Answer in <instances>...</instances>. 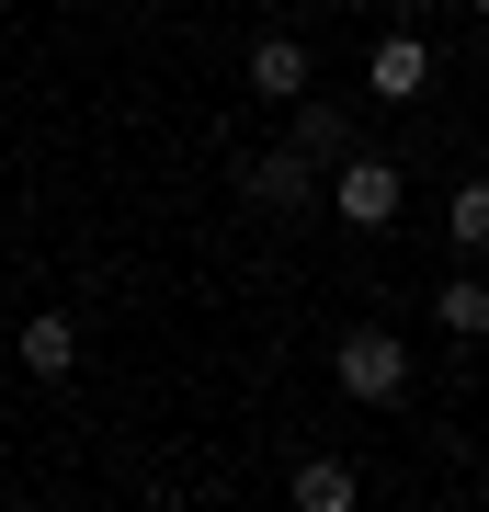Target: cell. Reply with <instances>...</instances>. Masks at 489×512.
I'll use <instances>...</instances> for the list:
<instances>
[{"mask_svg":"<svg viewBox=\"0 0 489 512\" xmlns=\"http://www.w3.org/2000/svg\"><path fill=\"white\" fill-rule=\"evenodd\" d=\"M319 205H342V217H353L364 239H376V228H399V205H410V183H399V160H376V148H364V160L342 148V160L319 171Z\"/></svg>","mask_w":489,"mask_h":512,"instance_id":"6da1fadb","label":"cell"},{"mask_svg":"<svg viewBox=\"0 0 489 512\" xmlns=\"http://www.w3.org/2000/svg\"><path fill=\"white\" fill-rule=\"evenodd\" d=\"M330 376H342V399L387 410V399H410V342H399V330H353V342L330 353Z\"/></svg>","mask_w":489,"mask_h":512,"instance_id":"7a4b0ae2","label":"cell"},{"mask_svg":"<svg viewBox=\"0 0 489 512\" xmlns=\"http://www.w3.org/2000/svg\"><path fill=\"white\" fill-rule=\"evenodd\" d=\"M239 194H251L262 217H308V205H319V160H308V148H285V137H273L262 160H239Z\"/></svg>","mask_w":489,"mask_h":512,"instance_id":"3957f363","label":"cell"},{"mask_svg":"<svg viewBox=\"0 0 489 512\" xmlns=\"http://www.w3.org/2000/svg\"><path fill=\"white\" fill-rule=\"evenodd\" d=\"M433 92V46L421 35H376L364 46V103H421Z\"/></svg>","mask_w":489,"mask_h":512,"instance_id":"277c9868","label":"cell"},{"mask_svg":"<svg viewBox=\"0 0 489 512\" xmlns=\"http://www.w3.org/2000/svg\"><path fill=\"white\" fill-rule=\"evenodd\" d=\"M285 114H296V137H285V148H308L319 171H330V160H342V148H353V103H330L319 80H308V92H296Z\"/></svg>","mask_w":489,"mask_h":512,"instance_id":"5b68a950","label":"cell"},{"mask_svg":"<svg viewBox=\"0 0 489 512\" xmlns=\"http://www.w3.org/2000/svg\"><path fill=\"white\" fill-rule=\"evenodd\" d=\"M308 80H319V69H308V46H296V35H262V46H251V92H262V103H296Z\"/></svg>","mask_w":489,"mask_h":512,"instance_id":"8992f818","label":"cell"},{"mask_svg":"<svg viewBox=\"0 0 489 512\" xmlns=\"http://www.w3.org/2000/svg\"><path fill=\"white\" fill-rule=\"evenodd\" d=\"M433 330H444V342H489V285L478 274H444L433 285Z\"/></svg>","mask_w":489,"mask_h":512,"instance_id":"52a82bcc","label":"cell"},{"mask_svg":"<svg viewBox=\"0 0 489 512\" xmlns=\"http://www.w3.org/2000/svg\"><path fill=\"white\" fill-rule=\"evenodd\" d=\"M12 353H23L35 376H69V365H80V330H69V319L46 308V319H23V330H12Z\"/></svg>","mask_w":489,"mask_h":512,"instance_id":"ba28073f","label":"cell"},{"mask_svg":"<svg viewBox=\"0 0 489 512\" xmlns=\"http://www.w3.org/2000/svg\"><path fill=\"white\" fill-rule=\"evenodd\" d=\"M353 501H364V478L342 456H308V467H296V512H353Z\"/></svg>","mask_w":489,"mask_h":512,"instance_id":"9c48e42d","label":"cell"},{"mask_svg":"<svg viewBox=\"0 0 489 512\" xmlns=\"http://www.w3.org/2000/svg\"><path fill=\"white\" fill-rule=\"evenodd\" d=\"M444 228H455V251H489V171H478V183H455Z\"/></svg>","mask_w":489,"mask_h":512,"instance_id":"30bf717a","label":"cell"},{"mask_svg":"<svg viewBox=\"0 0 489 512\" xmlns=\"http://www.w3.org/2000/svg\"><path fill=\"white\" fill-rule=\"evenodd\" d=\"M467 12H478V23H489V0H467Z\"/></svg>","mask_w":489,"mask_h":512,"instance_id":"8fae6325","label":"cell"},{"mask_svg":"<svg viewBox=\"0 0 489 512\" xmlns=\"http://www.w3.org/2000/svg\"><path fill=\"white\" fill-rule=\"evenodd\" d=\"M478 148H489V126H478Z\"/></svg>","mask_w":489,"mask_h":512,"instance_id":"7c38bea8","label":"cell"},{"mask_svg":"<svg viewBox=\"0 0 489 512\" xmlns=\"http://www.w3.org/2000/svg\"><path fill=\"white\" fill-rule=\"evenodd\" d=\"M353 12H364V0H353Z\"/></svg>","mask_w":489,"mask_h":512,"instance_id":"4fadbf2b","label":"cell"}]
</instances>
